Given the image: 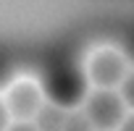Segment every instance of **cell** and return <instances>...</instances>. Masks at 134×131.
<instances>
[{
  "mask_svg": "<svg viewBox=\"0 0 134 131\" xmlns=\"http://www.w3.org/2000/svg\"><path fill=\"white\" fill-rule=\"evenodd\" d=\"M45 97L47 102L63 108V110H74V108H82L87 92H90V84H87V76L79 66L66 55V52H53L50 60H47V76H45Z\"/></svg>",
  "mask_w": 134,
  "mask_h": 131,
  "instance_id": "6da1fadb",
  "label": "cell"
},
{
  "mask_svg": "<svg viewBox=\"0 0 134 131\" xmlns=\"http://www.w3.org/2000/svg\"><path fill=\"white\" fill-rule=\"evenodd\" d=\"M82 71L87 76L90 89H118V84L129 74V60L124 50L113 45H97L87 52Z\"/></svg>",
  "mask_w": 134,
  "mask_h": 131,
  "instance_id": "7a4b0ae2",
  "label": "cell"
},
{
  "mask_svg": "<svg viewBox=\"0 0 134 131\" xmlns=\"http://www.w3.org/2000/svg\"><path fill=\"white\" fill-rule=\"evenodd\" d=\"M3 100L13 121H34V115L45 105V87L34 76H13L3 89Z\"/></svg>",
  "mask_w": 134,
  "mask_h": 131,
  "instance_id": "3957f363",
  "label": "cell"
},
{
  "mask_svg": "<svg viewBox=\"0 0 134 131\" xmlns=\"http://www.w3.org/2000/svg\"><path fill=\"white\" fill-rule=\"evenodd\" d=\"M82 110L92 121L95 131H116L124 115L129 113L118 89H90L82 102Z\"/></svg>",
  "mask_w": 134,
  "mask_h": 131,
  "instance_id": "277c9868",
  "label": "cell"
},
{
  "mask_svg": "<svg viewBox=\"0 0 134 131\" xmlns=\"http://www.w3.org/2000/svg\"><path fill=\"white\" fill-rule=\"evenodd\" d=\"M66 113H69V110H63V108H58V105H53V102H45V105L40 108V113L34 115L32 123L37 126V131H63Z\"/></svg>",
  "mask_w": 134,
  "mask_h": 131,
  "instance_id": "5b68a950",
  "label": "cell"
},
{
  "mask_svg": "<svg viewBox=\"0 0 134 131\" xmlns=\"http://www.w3.org/2000/svg\"><path fill=\"white\" fill-rule=\"evenodd\" d=\"M63 131H95V126H92V121L87 118V113L82 108H74V110L66 113Z\"/></svg>",
  "mask_w": 134,
  "mask_h": 131,
  "instance_id": "8992f818",
  "label": "cell"
},
{
  "mask_svg": "<svg viewBox=\"0 0 134 131\" xmlns=\"http://www.w3.org/2000/svg\"><path fill=\"white\" fill-rule=\"evenodd\" d=\"M118 94H121V100H124V105H126V110H131L134 113V68L124 76V81L118 84Z\"/></svg>",
  "mask_w": 134,
  "mask_h": 131,
  "instance_id": "52a82bcc",
  "label": "cell"
},
{
  "mask_svg": "<svg viewBox=\"0 0 134 131\" xmlns=\"http://www.w3.org/2000/svg\"><path fill=\"white\" fill-rule=\"evenodd\" d=\"M13 66H11V58H8V52L5 50H0V89H5L8 84H11V79H13Z\"/></svg>",
  "mask_w": 134,
  "mask_h": 131,
  "instance_id": "ba28073f",
  "label": "cell"
},
{
  "mask_svg": "<svg viewBox=\"0 0 134 131\" xmlns=\"http://www.w3.org/2000/svg\"><path fill=\"white\" fill-rule=\"evenodd\" d=\"M124 55H126V60H131L134 63V26L126 32V37H124Z\"/></svg>",
  "mask_w": 134,
  "mask_h": 131,
  "instance_id": "9c48e42d",
  "label": "cell"
},
{
  "mask_svg": "<svg viewBox=\"0 0 134 131\" xmlns=\"http://www.w3.org/2000/svg\"><path fill=\"white\" fill-rule=\"evenodd\" d=\"M13 123V118H11V110H8V105H5V100L0 97V131H8V126Z\"/></svg>",
  "mask_w": 134,
  "mask_h": 131,
  "instance_id": "30bf717a",
  "label": "cell"
},
{
  "mask_svg": "<svg viewBox=\"0 0 134 131\" xmlns=\"http://www.w3.org/2000/svg\"><path fill=\"white\" fill-rule=\"evenodd\" d=\"M8 131H37V126L32 121H13L8 126Z\"/></svg>",
  "mask_w": 134,
  "mask_h": 131,
  "instance_id": "8fae6325",
  "label": "cell"
},
{
  "mask_svg": "<svg viewBox=\"0 0 134 131\" xmlns=\"http://www.w3.org/2000/svg\"><path fill=\"white\" fill-rule=\"evenodd\" d=\"M116 131H134V113H131V110L124 115V121L118 123V128H116Z\"/></svg>",
  "mask_w": 134,
  "mask_h": 131,
  "instance_id": "7c38bea8",
  "label": "cell"
}]
</instances>
